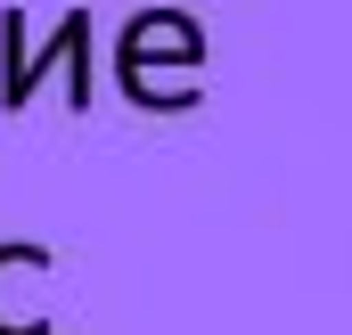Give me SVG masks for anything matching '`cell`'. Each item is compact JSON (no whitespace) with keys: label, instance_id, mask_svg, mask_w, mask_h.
Listing matches in <instances>:
<instances>
[{"label":"cell","instance_id":"cell-1","mask_svg":"<svg viewBox=\"0 0 352 335\" xmlns=\"http://www.w3.org/2000/svg\"><path fill=\"white\" fill-rule=\"evenodd\" d=\"M115 82L148 115H188L197 106V66H205V25L188 8H140L115 33Z\"/></svg>","mask_w":352,"mask_h":335},{"label":"cell","instance_id":"cell-2","mask_svg":"<svg viewBox=\"0 0 352 335\" xmlns=\"http://www.w3.org/2000/svg\"><path fill=\"white\" fill-rule=\"evenodd\" d=\"M90 33H98V25H90V8H66L50 41H33V33H25V16H16V8H0V115L33 106L41 82H58V74H66V106L90 115Z\"/></svg>","mask_w":352,"mask_h":335},{"label":"cell","instance_id":"cell-3","mask_svg":"<svg viewBox=\"0 0 352 335\" xmlns=\"http://www.w3.org/2000/svg\"><path fill=\"white\" fill-rule=\"evenodd\" d=\"M50 286H58V246L41 238H0V335H50Z\"/></svg>","mask_w":352,"mask_h":335}]
</instances>
